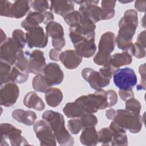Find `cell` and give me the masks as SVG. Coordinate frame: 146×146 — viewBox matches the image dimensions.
Wrapping results in <instances>:
<instances>
[{
  "mask_svg": "<svg viewBox=\"0 0 146 146\" xmlns=\"http://www.w3.org/2000/svg\"><path fill=\"white\" fill-rule=\"evenodd\" d=\"M112 76L115 85L121 90L133 88L137 82L135 71L128 67L116 70Z\"/></svg>",
  "mask_w": 146,
  "mask_h": 146,
  "instance_id": "ba28073f",
  "label": "cell"
},
{
  "mask_svg": "<svg viewBox=\"0 0 146 146\" xmlns=\"http://www.w3.org/2000/svg\"><path fill=\"white\" fill-rule=\"evenodd\" d=\"M74 2L71 1H51L50 10L55 14L64 17L69 13L75 10Z\"/></svg>",
  "mask_w": 146,
  "mask_h": 146,
  "instance_id": "d6986e66",
  "label": "cell"
},
{
  "mask_svg": "<svg viewBox=\"0 0 146 146\" xmlns=\"http://www.w3.org/2000/svg\"><path fill=\"white\" fill-rule=\"evenodd\" d=\"M132 62V56L128 51H124L120 53H116L112 56L108 63L116 70L119 67L130 64Z\"/></svg>",
  "mask_w": 146,
  "mask_h": 146,
  "instance_id": "603a6c76",
  "label": "cell"
},
{
  "mask_svg": "<svg viewBox=\"0 0 146 146\" xmlns=\"http://www.w3.org/2000/svg\"><path fill=\"white\" fill-rule=\"evenodd\" d=\"M128 52L131 56H134L138 59L143 58L145 56V47L135 42L132 43Z\"/></svg>",
  "mask_w": 146,
  "mask_h": 146,
  "instance_id": "8d00e7d4",
  "label": "cell"
},
{
  "mask_svg": "<svg viewBox=\"0 0 146 146\" xmlns=\"http://www.w3.org/2000/svg\"><path fill=\"white\" fill-rule=\"evenodd\" d=\"M64 115L69 118H78L85 113L81 106L75 101L66 104L63 108Z\"/></svg>",
  "mask_w": 146,
  "mask_h": 146,
  "instance_id": "83f0119b",
  "label": "cell"
},
{
  "mask_svg": "<svg viewBox=\"0 0 146 146\" xmlns=\"http://www.w3.org/2000/svg\"><path fill=\"white\" fill-rule=\"evenodd\" d=\"M99 142L103 145H111L113 138V132L110 127H105L98 132Z\"/></svg>",
  "mask_w": 146,
  "mask_h": 146,
  "instance_id": "4dcf8cb0",
  "label": "cell"
},
{
  "mask_svg": "<svg viewBox=\"0 0 146 146\" xmlns=\"http://www.w3.org/2000/svg\"><path fill=\"white\" fill-rule=\"evenodd\" d=\"M74 2L80 5L79 12L81 15V22L96 23L104 20V15L102 8L98 6V1H74Z\"/></svg>",
  "mask_w": 146,
  "mask_h": 146,
  "instance_id": "8992f818",
  "label": "cell"
},
{
  "mask_svg": "<svg viewBox=\"0 0 146 146\" xmlns=\"http://www.w3.org/2000/svg\"><path fill=\"white\" fill-rule=\"evenodd\" d=\"M113 132V138L111 145L123 146L128 145V138L125 133L126 131L119 126L113 121L109 127Z\"/></svg>",
  "mask_w": 146,
  "mask_h": 146,
  "instance_id": "ffe728a7",
  "label": "cell"
},
{
  "mask_svg": "<svg viewBox=\"0 0 146 146\" xmlns=\"http://www.w3.org/2000/svg\"><path fill=\"white\" fill-rule=\"evenodd\" d=\"M80 143L85 145H96L99 142L98 132L95 127H87L83 129L79 138Z\"/></svg>",
  "mask_w": 146,
  "mask_h": 146,
  "instance_id": "7402d4cb",
  "label": "cell"
},
{
  "mask_svg": "<svg viewBox=\"0 0 146 146\" xmlns=\"http://www.w3.org/2000/svg\"><path fill=\"white\" fill-rule=\"evenodd\" d=\"M81 74L83 78L88 83L91 88L95 91L102 89L110 83V78L91 68H84L82 71Z\"/></svg>",
  "mask_w": 146,
  "mask_h": 146,
  "instance_id": "8fae6325",
  "label": "cell"
},
{
  "mask_svg": "<svg viewBox=\"0 0 146 146\" xmlns=\"http://www.w3.org/2000/svg\"><path fill=\"white\" fill-rule=\"evenodd\" d=\"M19 95V88L15 83L9 82L1 86L0 90V104L9 107L17 102Z\"/></svg>",
  "mask_w": 146,
  "mask_h": 146,
  "instance_id": "7c38bea8",
  "label": "cell"
},
{
  "mask_svg": "<svg viewBox=\"0 0 146 146\" xmlns=\"http://www.w3.org/2000/svg\"><path fill=\"white\" fill-rule=\"evenodd\" d=\"M116 1H102L101 8L104 13V20L111 19L115 15Z\"/></svg>",
  "mask_w": 146,
  "mask_h": 146,
  "instance_id": "1f68e13d",
  "label": "cell"
},
{
  "mask_svg": "<svg viewBox=\"0 0 146 146\" xmlns=\"http://www.w3.org/2000/svg\"><path fill=\"white\" fill-rule=\"evenodd\" d=\"M139 71L141 76L140 83L137 86V90H144L145 89V63L140 66Z\"/></svg>",
  "mask_w": 146,
  "mask_h": 146,
  "instance_id": "7bdbcfd3",
  "label": "cell"
},
{
  "mask_svg": "<svg viewBox=\"0 0 146 146\" xmlns=\"http://www.w3.org/2000/svg\"><path fill=\"white\" fill-rule=\"evenodd\" d=\"M34 131L40 145L55 146L56 140L49 125L44 120H39L34 124Z\"/></svg>",
  "mask_w": 146,
  "mask_h": 146,
  "instance_id": "30bf717a",
  "label": "cell"
},
{
  "mask_svg": "<svg viewBox=\"0 0 146 146\" xmlns=\"http://www.w3.org/2000/svg\"><path fill=\"white\" fill-rule=\"evenodd\" d=\"M145 5L146 1H136L135 2V9L140 12H145Z\"/></svg>",
  "mask_w": 146,
  "mask_h": 146,
  "instance_id": "7dc6e473",
  "label": "cell"
},
{
  "mask_svg": "<svg viewBox=\"0 0 146 146\" xmlns=\"http://www.w3.org/2000/svg\"><path fill=\"white\" fill-rule=\"evenodd\" d=\"M33 87L34 90L39 92H46V91L49 88L44 75L39 74L36 75L32 81Z\"/></svg>",
  "mask_w": 146,
  "mask_h": 146,
  "instance_id": "f546056e",
  "label": "cell"
},
{
  "mask_svg": "<svg viewBox=\"0 0 146 146\" xmlns=\"http://www.w3.org/2000/svg\"><path fill=\"white\" fill-rule=\"evenodd\" d=\"M119 95L120 98L124 101H126L127 100L133 98L134 93L133 91V88L121 90L120 89L119 91Z\"/></svg>",
  "mask_w": 146,
  "mask_h": 146,
  "instance_id": "f6af8a7d",
  "label": "cell"
},
{
  "mask_svg": "<svg viewBox=\"0 0 146 146\" xmlns=\"http://www.w3.org/2000/svg\"><path fill=\"white\" fill-rule=\"evenodd\" d=\"M82 60L83 58L78 54L75 50H73L62 51L59 56V60L66 68L69 70L76 68L82 62Z\"/></svg>",
  "mask_w": 146,
  "mask_h": 146,
  "instance_id": "e0dca14e",
  "label": "cell"
},
{
  "mask_svg": "<svg viewBox=\"0 0 146 146\" xmlns=\"http://www.w3.org/2000/svg\"><path fill=\"white\" fill-rule=\"evenodd\" d=\"M63 93L58 88H49L45 92L44 98L47 104L51 107H56L63 100Z\"/></svg>",
  "mask_w": 146,
  "mask_h": 146,
  "instance_id": "484cf974",
  "label": "cell"
},
{
  "mask_svg": "<svg viewBox=\"0 0 146 146\" xmlns=\"http://www.w3.org/2000/svg\"><path fill=\"white\" fill-rule=\"evenodd\" d=\"M14 66L23 71H29L28 70V58L25 53L21 50L18 55L17 60L14 64Z\"/></svg>",
  "mask_w": 146,
  "mask_h": 146,
  "instance_id": "d590c367",
  "label": "cell"
},
{
  "mask_svg": "<svg viewBox=\"0 0 146 146\" xmlns=\"http://www.w3.org/2000/svg\"><path fill=\"white\" fill-rule=\"evenodd\" d=\"M29 73V71H22L14 66L10 75V82L15 83H25L28 79Z\"/></svg>",
  "mask_w": 146,
  "mask_h": 146,
  "instance_id": "f1b7e54d",
  "label": "cell"
},
{
  "mask_svg": "<svg viewBox=\"0 0 146 146\" xmlns=\"http://www.w3.org/2000/svg\"><path fill=\"white\" fill-rule=\"evenodd\" d=\"M119 30L115 41L117 47L123 51H128L132 44V38L138 25L137 13L133 9L124 12L119 21Z\"/></svg>",
  "mask_w": 146,
  "mask_h": 146,
  "instance_id": "6da1fadb",
  "label": "cell"
},
{
  "mask_svg": "<svg viewBox=\"0 0 146 146\" xmlns=\"http://www.w3.org/2000/svg\"><path fill=\"white\" fill-rule=\"evenodd\" d=\"M62 52V51L61 49L54 48L50 50V51H49V57L52 60L59 61V56Z\"/></svg>",
  "mask_w": 146,
  "mask_h": 146,
  "instance_id": "bcb514c9",
  "label": "cell"
},
{
  "mask_svg": "<svg viewBox=\"0 0 146 146\" xmlns=\"http://www.w3.org/2000/svg\"><path fill=\"white\" fill-rule=\"evenodd\" d=\"M30 7L36 12L44 13L50 8L48 2L45 0L30 1Z\"/></svg>",
  "mask_w": 146,
  "mask_h": 146,
  "instance_id": "74e56055",
  "label": "cell"
},
{
  "mask_svg": "<svg viewBox=\"0 0 146 146\" xmlns=\"http://www.w3.org/2000/svg\"><path fill=\"white\" fill-rule=\"evenodd\" d=\"M6 40V35L5 33L3 31L2 29H1V44L3 43Z\"/></svg>",
  "mask_w": 146,
  "mask_h": 146,
  "instance_id": "f907efd6",
  "label": "cell"
},
{
  "mask_svg": "<svg viewBox=\"0 0 146 146\" xmlns=\"http://www.w3.org/2000/svg\"><path fill=\"white\" fill-rule=\"evenodd\" d=\"M23 104L29 108H33L39 111L43 110L45 108L42 99L34 91H30L26 94L23 99Z\"/></svg>",
  "mask_w": 146,
  "mask_h": 146,
  "instance_id": "cb8c5ba5",
  "label": "cell"
},
{
  "mask_svg": "<svg viewBox=\"0 0 146 146\" xmlns=\"http://www.w3.org/2000/svg\"><path fill=\"white\" fill-rule=\"evenodd\" d=\"M1 146L29 145L28 141L22 135V131L9 123H1Z\"/></svg>",
  "mask_w": 146,
  "mask_h": 146,
  "instance_id": "52a82bcc",
  "label": "cell"
},
{
  "mask_svg": "<svg viewBox=\"0 0 146 146\" xmlns=\"http://www.w3.org/2000/svg\"><path fill=\"white\" fill-rule=\"evenodd\" d=\"M115 34L111 31H107L102 35L98 44V51L93 59L95 63L103 66L108 63L111 54L115 48Z\"/></svg>",
  "mask_w": 146,
  "mask_h": 146,
  "instance_id": "5b68a950",
  "label": "cell"
},
{
  "mask_svg": "<svg viewBox=\"0 0 146 146\" xmlns=\"http://www.w3.org/2000/svg\"><path fill=\"white\" fill-rule=\"evenodd\" d=\"M25 54L28 58V70L34 74H39L43 72L46 66V59L43 51L34 50L32 52L26 51Z\"/></svg>",
  "mask_w": 146,
  "mask_h": 146,
  "instance_id": "5bb4252c",
  "label": "cell"
},
{
  "mask_svg": "<svg viewBox=\"0 0 146 146\" xmlns=\"http://www.w3.org/2000/svg\"><path fill=\"white\" fill-rule=\"evenodd\" d=\"M13 3L6 0L0 1V15L12 18L11 7Z\"/></svg>",
  "mask_w": 146,
  "mask_h": 146,
  "instance_id": "60d3db41",
  "label": "cell"
},
{
  "mask_svg": "<svg viewBox=\"0 0 146 146\" xmlns=\"http://www.w3.org/2000/svg\"><path fill=\"white\" fill-rule=\"evenodd\" d=\"M46 34L52 38V41L64 39V30L62 26L57 22L51 21L46 26Z\"/></svg>",
  "mask_w": 146,
  "mask_h": 146,
  "instance_id": "d4e9b609",
  "label": "cell"
},
{
  "mask_svg": "<svg viewBox=\"0 0 146 146\" xmlns=\"http://www.w3.org/2000/svg\"><path fill=\"white\" fill-rule=\"evenodd\" d=\"M143 119L140 113H136L127 110L119 109L113 121L124 129L133 133H139L143 127Z\"/></svg>",
  "mask_w": 146,
  "mask_h": 146,
  "instance_id": "277c9868",
  "label": "cell"
},
{
  "mask_svg": "<svg viewBox=\"0 0 146 146\" xmlns=\"http://www.w3.org/2000/svg\"><path fill=\"white\" fill-rule=\"evenodd\" d=\"M75 51L82 58L92 56L96 50L95 43V36L86 38L80 42L74 45Z\"/></svg>",
  "mask_w": 146,
  "mask_h": 146,
  "instance_id": "2e32d148",
  "label": "cell"
},
{
  "mask_svg": "<svg viewBox=\"0 0 146 146\" xmlns=\"http://www.w3.org/2000/svg\"><path fill=\"white\" fill-rule=\"evenodd\" d=\"M11 65L1 60V86L10 82V75L11 71Z\"/></svg>",
  "mask_w": 146,
  "mask_h": 146,
  "instance_id": "836d02e7",
  "label": "cell"
},
{
  "mask_svg": "<svg viewBox=\"0 0 146 146\" xmlns=\"http://www.w3.org/2000/svg\"><path fill=\"white\" fill-rule=\"evenodd\" d=\"M67 126L70 132L74 135H76L83 129L80 119L73 118L68 121Z\"/></svg>",
  "mask_w": 146,
  "mask_h": 146,
  "instance_id": "ab89813d",
  "label": "cell"
},
{
  "mask_svg": "<svg viewBox=\"0 0 146 146\" xmlns=\"http://www.w3.org/2000/svg\"><path fill=\"white\" fill-rule=\"evenodd\" d=\"M43 72L49 87L60 84L63 80V72L60 66L56 63L51 62L46 64Z\"/></svg>",
  "mask_w": 146,
  "mask_h": 146,
  "instance_id": "9a60e30c",
  "label": "cell"
},
{
  "mask_svg": "<svg viewBox=\"0 0 146 146\" xmlns=\"http://www.w3.org/2000/svg\"><path fill=\"white\" fill-rule=\"evenodd\" d=\"M12 117L17 121L26 125H33L37 118L36 113L31 110L25 111L23 109H16L12 112Z\"/></svg>",
  "mask_w": 146,
  "mask_h": 146,
  "instance_id": "ac0fdd59",
  "label": "cell"
},
{
  "mask_svg": "<svg viewBox=\"0 0 146 146\" xmlns=\"http://www.w3.org/2000/svg\"><path fill=\"white\" fill-rule=\"evenodd\" d=\"M12 38L18 42L23 48L25 47L27 42L26 34L22 30L20 29H15L14 30L12 33Z\"/></svg>",
  "mask_w": 146,
  "mask_h": 146,
  "instance_id": "b9f144b4",
  "label": "cell"
},
{
  "mask_svg": "<svg viewBox=\"0 0 146 146\" xmlns=\"http://www.w3.org/2000/svg\"><path fill=\"white\" fill-rule=\"evenodd\" d=\"M65 22L70 27L78 26L81 22V15L79 11L74 10L63 17Z\"/></svg>",
  "mask_w": 146,
  "mask_h": 146,
  "instance_id": "d6a6232c",
  "label": "cell"
},
{
  "mask_svg": "<svg viewBox=\"0 0 146 146\" xmlns=\"http://www.w3.org/2000/svg\"><path fill=\"white\" fill-rule=\"evenodd\" d=\"M136 42L145 47V31L141 32L137 36Z\"/></svg>",
  "mask_w": 146,
  "mask_h": 146,
  "instance_id": "c3c4849f",
  "label": "cell"
},
{
  "mask_svg": "<svg viewBox=\"0 0 146 146\" xmlns=\"http://www.w3.org/2000/svg\"><path fill=\"white\" fill-rule=\"evenodd\" d=\"M108 95V108L115 105L117 102V94L115 91L113 90H109L107 91Z\"/></svg>",
  "mask_w": 146,
  "mask_h": 146,
  "instance_id": "ee69618b",
  "label": "cell"
},
{
  "mask_svg": "<svg viewBox=\"0 0 146 146\" xmlns=\"http://www.w3.org/2000/svg\"><path fill=\"white\" fill-rule=\"evenodd\" d=\"M45 17L44 13L36 11L30 12L26 18L21 22V26L28 31L33 27L39 26L41 23H44Z\"/></svg>",
  "mask_w": 146,
  "mask_h": 146,
  "instance_id": "44dd1931",
  "label": "cell"
},
{
  "mask_svg": "<svg viewBox=\"0 0 146 146\" xmlns=\"http://www.w3.org/2000/svg\"><path fill=\"white\" fill-rule=\"evenodd\" d=\"M82 107L85 113H95L99 110L108 108L107 91L103 89L96 90L94 93L82 95L75 100Z\"/></svg>",
  "mask_w": 146,
  "mask_h": 146,
  "instance_id": "3957f363",
  "label": "cell"
},
{
  "mask_svg": "<svg viewBox=\"0 0 146 146\" xmlns=\"http://www.w3.org/2000/svg\"><path fill=\"white\" fill-rule=\"evenodd\" d=\"M42 119L49 124L60 145L70 146L74 144V139L66 128L64 119L61 113L47 110L43 113Z\"/></svg>",
  "mask_w": 146,
  "mask_h": 146,
  "instance_id": "7a4b0ae2",
  "label": "cell"
},
{
  "mask_svg": "<svg viewBox=\"0 0 146 146\" xmlns=\"http://www.w3.org/2000/svg\"><path fill=\"white\" fill-rule=\"evenodd\" d=\"M116 113V111L111 108V109H110V110H108L107 111H106V116L108 119L113 120Z\"/></svg>",
  "mask_w": 146,
  "mask_h": 146,
  "instance_id": "681fc988",
  "label": "cell"
},
{
  "mask_svg": "<svg viewBox=\"0 0 146 146\" xmlns=\"http://www.w3.org/2000/svg\"><path fill=\"white\" fill-rule=\"evenodd\" d=\"M30 1H15L12 5V18L19 19L23 17L30 10Z\"/></svg>",
  "mask_w": 146,
  "mask_h": 146,
  "instance_id": "4316f807",
  "label": "cell"
},
{
  "mask_svg": "<svg viewBox=\"0 0 146 146\" xmlns=\"http://www.w3.org/2000/svg\"><path fill=\"white\" fill-rule=\"evenodd\" d=\"M83 129L87 127H95L98 123V119L92 113H85L80 117Z\"/></svg>",
  "mask_w": 146,
  "mask_h": 146,
  "instance_id": "e575fe53",
  "label": "cell"
},
{
  "mask_svg": "<svg viewBox=\"0 0 146 146\" xmlns=\"http://www.w3.org/2000/svg\"><path fill=\"white\" fill-rule=\"evenodd\" d=\"M22 46L13 38H7L0 47L1 60L7 62L10 65L14 64L18 55L23 50Z\"/></svg>",
  "mask_w": 146,
  "mask_h": 146,
  "instance_id": "9c48e42d",
  "label": "cell"
},
{
  "mask_svg": "<svg viewBox=\"0 0 146 146\" xmlns=\"http://www.w3.org/2000/svg\"><path fill=\"white\" fill-rule=\"evenodd\" d=\"M26 38L27 46L30 48H44L48 42V35L40 26L33 27L27 31Z\"/></svg>",
  "mask_w": 146,
  "mask_h": 146,
  "instance_id": "4fadbf2b",
  "label": "cell"
},
{
  "mask_svg": "<svg viewBox=\"0 0 146 146\" xmlns=\"http://www.w3.org/2000/svg\"><path fill=\"white\" fill-rule=\"evenodd\" d=\"M125 108L136 113H140L141 106L140 102L134 98H131L125 101Z\"/></svg>",
  "mask_w": 146,
  "mask_h": 146,
  "instance_id": "f35d334b",
  "label": "cell"
}]
</instances>
